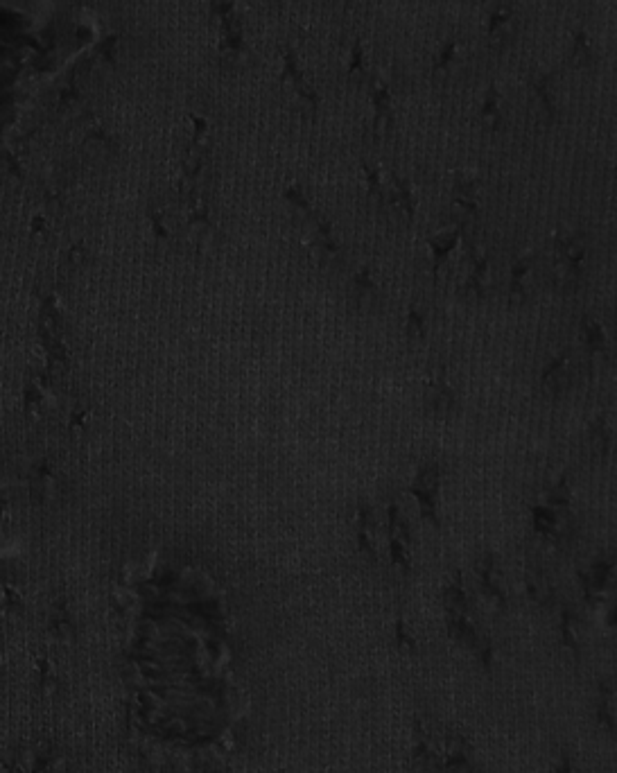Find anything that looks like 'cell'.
<instances>
[{
	"instance_id": "cell-1",
	"label": "cell",
	"mask_w": 617,
	"mask_h": 773,
	"mask_svg": "<svg viewBox=\"0 0 617 773\" xmlns=\"http://www.w3.org/2000/svg\"><path fill=\"white\" fill-rule=\"evenodd\" d=\"M281 89L290 95V100L294 102L303 116H315L319 109V93L315 86L308 82L306 73H303L301 62L297 50L290 46L281 48Z\"/></svg>"
},
{
	"instance_id": "cell-18",
	"label": "cell",
	"mask_w": 617,
	"mask_h": 773,
	"mask_svg": "<svg viewBox=\"0 0 617 773\" xmlns=\"http://www.w3.org/2000/svg\"><path fill=\"white\" fill-rule=\"evenodd\" d=\"M353 3H355V0H333V5L340 7V10H349Z\"/></svg>"
},
{
	"instance_id": "cell-3",
	"label": "cell",
	"mask_w": 617,
	"mask_h": 773,
	"mask_svg": "<svg viewBox=\"0 0 617 773\" xmlns=\"http://www.w3.org/2000/svg\"><path fill=\"white\" fill-rule=\"evenodd\" d=\"M367 91L371 100V129L373 136L380 141V138H385L394 129V91L385 82V77L380 75H371Z\"/></svg>"
},
{
	"instance_id": "cell-5",
	"label": "cell",
	"mask_w": 617,
	"mask_h": 773,
	"mask_svg": "<svg viewBox=\"0 0 617 773\" xmlns=\"http://www.w3.org/2000/svg\"><path fill=\"white\" fill-rule=\"evenodd\" d=\"M462 66H464L462 43H459L457 37H448L446 41L441 43V48L437 50V55H434V59H432V66H430L432 82L450 84L459 73H462L459 71Z\"/></svg>"
},
{
	"instance_id": "cell-16",
	"label": "cell",
	"mask_w": 617,
	"mask_h": 773,
	"mask_svg": "<svg viewBox=\"0 0 617 773\" xmlns=\"http://www.w3.org/2000/svg\"><path fill=\"white\" fill-rule=\"evenodd\" d=\"M584 337H586V344H588V349H590V351H593V353L604 351V346H606V335H604V330H602V326L597 324V321H588Z\"/></svg>"
},
{
	"instance_id": "cell-15",
	"label": "cell",
	"mask_w": 617,
	"mask_h": 773,
	"mask_svg": "<svg viewBox=\"0 0 617 773\" xmlns=\"http://www.w3.org/2000/svg\"><path fill=\"white\" fill-rule=\"evenodd\" d=\"M529 274H532V260L520 258L518 263L514 265V269H511V283H509L511 297L514 299L525 297V283L529 279Z\"/></svg>"
},
{
	"instance_id": "cell-17",
	"label": "cell",
	"mask_w": 617,
	"mask_h": 773,
	"mask_svg": "<svg viewBox=\"0 0 617 773\" xmlns=\"http://www.w3.org/2000/svg\"><path fill=\"white\" fill-rule=\"evenodd\" d=\"M407 333H410L412 337L414 335H423V315H421V310H416V308L410 310V324H407Z\"/></svg>"
},
{
	"instance_id": "cell-4",
	"label": "cell",
	"mask_w": 617,
	"mask_h": 773,
	"mask_svg": "<svg viewBox=\"0 0 617 773\" xmlns=\"http://www.w3.org/2000/svg\"><path fill=\"white\" fill-rule=\"evenodd\" d=\"M556 77L559 73H543L532 77L529 82V102H532V114L538 123L552 125L559 118V107H556Z\"/></svg>"
},
{
	"instance_id": "cell-14",
	"label": "cell",
	"mask_w": 617,
	"mask_h": 773,
	"mask_svg": "<svg viewBox=\"0 0 617 773\" xmlns=\"http://www.w3.org/2000/svg\"><path fill=\"white\" fill-rule=\"evenodd\" d=\"M208 19L217 28L233 19H238V0H211L208 3Z\"/></svg>"
},
{
	"instance_id": "cell-12",
	"label": "cell",
	"mask_w": 617,
	"mask_h": 773,
	"mask_svg": "<svg viewBox=\"0 0 617 773\" xmlns=\"http://www.w3.org/2000/svg\"><path fill=\"white\" fill-rule=\"evenodd\" d=\"M453 213L457 215V220H471V217L477 213V195H475V184L473 181H457L455 186V195H453Z\"/></svg>"
},
{
	"instance_id": "cell-7",
	"label": "cell",
	"mask_w": 617,
	"mask_h": 773,
	"mask_svg": "<svg viewBox=\"0 0 617 773\" xmlns=\"http://www.w3.org/2000/svg\"><path fill=\"white\" fill-rule=\"evenodd\" d=\"M568 62L570 66L575 68V71H595L599 59H597V52L593 48V41H590L588 32L581 28H575L572 30V43H570V55H568Z\"/></svg>"
},
{
	"instance_id": "cell-6",
	"label": "cell",
	"mask_w": 617,
	"mask_h": 773,
	"mask_svg": "<svg viewBox=\"0 0 617 773\" xmlns=\"http://www.w3.org/2000/svg\"><path fill=\"white\" fill-rule=\"evenodd\" d=\"M217 30H220V41H217V57H220L222 64H236L247 50L245 28H242L240 16L238 19L220 25Z\"/></svg>"
},
{
	"instance_id": "cell-9",
	"label": "cell",
	"mask_w": 617,
	"mask_h": 773,
	"mask_svg": "<svg viewBox=\"0 0 617 773\" xmlns=\"http://www.w3.org/2000/svg\"><path fill=\"white\" fill-rule=\"evenodd\" d=\"M371 75L373 73L369 71L364 41H362V37H355L351 52H349V62H346V84L353 86V89H362V86L367 89Z\"/></svg>"
},
{
	"instance_id": "cell-8",
	"label": "cell",
	"mask_w": 617,
	"mask_h": 773,
	"mask_svg": "<svg viewBox=\"0 0 617 773\" xmlns=\"http://www.w3.org/2000/svg\"><path fill=\"white\" fill-rule=\"evenodd\" d=\"M584 247L579 245L577 238L559 242V254H556V267H559L561 281H577L581 274V263H584Z\"/></svg>"
},
{
	"instance_id": "cell-10",
	"label": "cell",
	"mask_w": 617,
	"mask_h": 773,
	"mask_svg": "<svg viewBox=\"0 0 617 773\" xmlns=\"http://www.w3.org/2000/svg\"><path fill=\"white\" fill-rule=\"evenodd\" d=\"M480 123L489 134L500 132L504 127V107H502V93L495 84L486 89L482 104H480Z\"/></svg>"
},
{
	"instance_id": "cell-13",
	"label": "cell",
	"mask_w": 617,
	"mask_h": 773,
	"mask_svg": "<svg viewBox=\"0 0 617 773\" xmlns=\"http://www.w3.org/2000/svg\"><path fill=\"white\" fill-rule=\"evenodd\" d=\"M568 373H570V360L563 355V358H556L547 371L543 373V387L545 389H561L566 387L568 382Z\"/></svg>"
},
{
	"instance_id": "cell-19",
	"label": "cell",
	"mask_w": 617,
	"mask_h": 773,
	"mask_svg": "<svg viewBox=\"0 0 617 773\" xmlns=\"http://www.w3.org/2000/svg\"><path fill=\"white\" fill-rule=\"evenodd\" d=\"M283 0H269V5H281Z\"/></svg>"
},
{
	"instance_id": "cell-2",
	"label": "cell",
	"mask_w": 617,
	"mask_h": 773,
	"mask_svg": "<svg viewBox=\"0 0 617 773\" xmlns=\"http://www.w3.org/2000/svg\"><path fill=\"white\" fill-rule=\"evenodd\" d=\"M518 10L514 0H495L484 23V41L491 50H504L516 37Z\"/></svg>"
},
{
	"instance_id": "cell-11",
	"label": "cell",
	"mask_w": 617,
	"mask_h": 773,
	"mask_svg": "<svg viewBox=\"0 0 617 773\" xmlns=\"http://www.w3.org/2000/svg\"><path fill=\"white\" fill-rule=\"evenodd\" d=\"M120 46H123V32L107 34V37H102L93 46L91 55H89V64L93 68H111V66H116L118 57H120Z\"/></svg>"
}]
</instances>
